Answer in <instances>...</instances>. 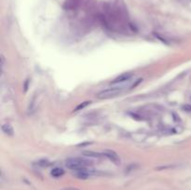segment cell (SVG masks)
Returning a JSON list of instances; mask_svg holds the SVG:
<instances>
[{
  "instance_id": "cell-1",
  "label": "cell",
  "mask_w": 191,
  "mask_h": 190,
  "mask_svg": "<svg viewBox=\"0 0 191 190\" xmlns=\"http://www.w3.org/2000/svg\"><path fill=\"white\" fill-rule=\"evenodd\" d=\"M125 86L122 85H114L113 87L104 89L101 91H99L96 94V97L100 100H105V99H110V98H114L119 94H121L124 90H125Z\"/></svg>"
},
{
  "instance_id": "cell-9",
  "label": "cell",
  "mask_w": 191,
  "mask_h": 190,
  "mask_svg": "<svg viewBox=\"0 0 191 190\" xmlns=\"http://www.w3.org/2000/svg\"><path fill=\"white\" fill-rule=\"evenodd\" d=\"M90 104H91V102H90V101H86V102H84V103L80 104L79 105H78V106L76 107L75 111H76V112H78V111H79V110H82V109H84L86 106H88Z\"/></svg>"
},
{
  "instance_id": "cell-3",
  "label": "cell",
  "mask_w": 191,
  "mask_h": 190,
  "mask_svg": "<svg viewBox=\"0 0 191 190\" xmlns=\"http://www.w3.org/2000/svg\"><path fill=\"white\" fill-rule=\"evenodd\" d=\"M103 155L108 158L112 163L116 164V165H120V162H121V159L119 157V156L118 155V153H116L114 150H104L103 152Z\"/></svg>"
},
{
  "instance_id": "cell-10",
  "label": "cell",
  "mask_w": 191,
  "mask_h": 190,
  "mask_svg": "<svg viewBox=\"0 0 191 190\" xmlns=\"http://www.w3.org/2000/svg\"><path fill=\"white\" fill-rule=\"evenodd\" d=\"M38 166H40V167H48L49 165H50V162L48 161V160H44V159H42V160H39L38 163H37Z\"/></svg>"
},
{
  "instance_id": "cell-6",
  "label": "cell",
  "mask_w": 191,
  "mask_h": 190,
  "mask_svg": "<svg viewBox=\"0 0 191 190\" xmlns=\"http://www.w3.org/2000/svg\"><path fill=\"white\" fill-rule=\"evenodd\" d=\"M2 131H3L5 134L9 135V136H12V135L14 134L13 127H12L11 124H9V123H5V124L2 125Z\"/></svg>"
},
{
  "instance_id": "cell-12",
  "label": "cell",
  "mask_w": 191,
  "mask_h": 190,
  "mask_svg": "<svg viewBox=\"0 0 191 190\" xmlns=\"http://www.w3.org/2000/svg\"><path fill=\"white\" fill-rule=\"evenodd\" d=\"M183 109H184V111H191V105H189V104L184 105Z\"/></svg>"
},
{
  "instance_id": "cell-4",
  "label": "cell",
  "mask_w": 191,
  "mask_h": 190,
  "mask_svg": "<svg viewBox=\"0 0 191 190\" xmlns=\"http://www.w3.org/2000/svg\"><path fill=\"white\" fill-rule=\"evenodd\" d=\"M96 173L97 172L95 170H93L91 169H89V168L82 169V170L75 171V175L79 179H88L89 177H91L92 175H95Z\"/></svg>"
},
{
  "instance_id": "cell-7",
  "label": "cell",
  "mask_w": 191,
  "mask_h": 190,
  "mask_svg": "<svg viewBox=\"0 0 191 190\" xmlns=\"http://www.w3.org/2000/svg\"><path fill=\"white\" fill-rule=\"evenodd\" d=\"M51 174L54 178H59V177H61L64 174V169H62L60 167H55L51 170Z\"/></svg>"
},
{
  "instance_id": "cell-5",
  "label": "cell",
  "mask_w": 191,
  "mask_h": 190,
  "mask_svg": "<svg viewBox=\"0 0 191 190\" xmlns=\"http://www.w3.org/2000/svg\"><path fill=\"white\" fill-rule=\"evenodd\" d=\"M131 77H132V74L131 73H124V74H121L120 76H118V77H116L111 82V84L112 85H120V84L130 80Z\"/></svg>"
},
{
  "instance_id": "cell-2",
  "label": "cell",
  "mask_w": 191,
  "mask_h": 190,
  "mask_svg": "<svg viewBox=\"0 0 191 190\" xmlns=\"http://www.w3.org/2000/svg\"><path fill=\"white\" fill-rule=\"evenodd\" d=\"M91 165V161L81 158V157H69L65 161V166L69 170H74V171L89 168Z\"/></svg>"
},
{
  "instance_id": "cell-13",
  "label": "cell",
  "mask_w": 191,
  "mask_h": 190,
  "mask_svg": "<svg viewBox=\"0 0 191 190\" xmlns=\"http://www.w3.org/2000/svg\"><path fill=\"white\" fill-rule=\"evenodd\" d=\"M62 190H80V189H78L77 187H67V188H64Z\"/></svg>"
},
{
  "instance_id": "cell-8",
  "label": "cell",
  "mask_w": 191,
  "mask_h": 190,
  "mask_svg": "<svg viewBox=\"0 0 191 190\" xmlns=\"http://www.w3.org/2000/svg\"><path fill=\"white\" fill-rule=\"evenodd\" d=\"M83 154H84L86 157H94V158H99V157H101L99 153H96V152H93V151H84Z\"/></svg>"
},
{
  "instance_id": "cell-11",
  "label": "cell",
  "mask_w": 191,
  "mask_h": 190,
  "mask_svg": "<svg viewBox=\"0 0 191 190\" xmlns=\"http://www.w3.org/2000/svg\"><path fill=\"white\" fill-rule=\"evenodd\" d=\"M0 59H1V66L3 67L4 65H5V56H4V54L3 53H1V55H0Z\"/></svg>"
}]
</instances>
